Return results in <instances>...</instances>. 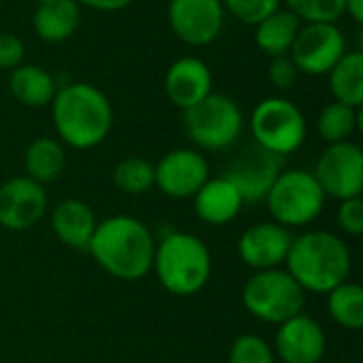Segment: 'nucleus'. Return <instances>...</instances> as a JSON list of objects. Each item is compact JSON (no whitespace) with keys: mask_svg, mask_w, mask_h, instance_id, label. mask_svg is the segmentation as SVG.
I'll list each match as a JSON object with an SVG mask.
<instances>
[{"mask_svg":"<svg viewBox=\"0 0 363 363\" xmlns=\"http://www.w3.org/2000/svg\"><path fill=\"white\" fill-rule=\"evenodd\" d=\"M79 6H87L98 13H117L132 4V0H74Z\"/></svg>","mask_w":363,"mask_h":363,"instance_id":"34","label":"nucleus"},{"mask_svg":"<svg viewBox=\"0 0 363 363\" xmlns=\"http://www.w3.org/2000/svg\"><path fill=\"white\" fill-rule=\"evenodd\" d=\"M81 6L74 0L40 2L32 15V30L45 43H64L79 30Z\"/></svg>","mask_w":363,"mask_h":363,"instance_id":"20","label":"nucleus"},{"mask_svg":"<svg viewBox=\"0 0 363 363\" xmlns=\"http://www.w3.org/2000/svg\"><path fill=\"white\" fill-rule=\"evenodd\" d=\"M285 270L313 294H330L351 277V251L345 240L325 230H313L291 240Z\"/></svg>","mask_w":363,"mask_h":363,"instance_id":"3","label":"nucleus"},{"mask_svg":"<svg viewBox=\"0 0 363 363\" xmlns=\"http://www.w3.org/2000/svg\"><path fill=\"white\" fill-rule=\"evenodd\" d=\"M225 15H232L240 23L257 26L262 19L283 6V0H221Z\"/></svg>","mask_w":363,"mask_h":363,"instance_id":"30","label":"nucleus"},{"mask_svg":"<svg viewBox=\"0 0 363 363\" xmlns=\"http://www.w3.org/2000/svg\"><path fill=\"white\" fill-rule=\"evenodd\" d=\"M47 211L45 187L28 177H13L0 185V225L9 232L34 228Z\"/></svg>","mask_w":363,"mask_h":363,"instance_id":"14","label":"nucleus"},{"mask_svg":"<svg viewBox=\"0 0 363 363\" xmlns=\"http://www.w3.org/2000/svg\"><path fill=\"white\" fill-rule=\"evenodd\" d=\"M362 108H353L342 102H328L317 115V134L328 143H347L362 132Z\"/></svg>","mask_w":363,"mask_h":363,"instance_id":"25","label":"nucleus"},{"mask_svg":"<svg viewBox=\"0 0 363 363\" xmlns=\"http://www.w3.org/2000/svg\"><path fill=\"white\" fill-rule=\"evenodd\" d=\"M264 202L272 219L289 230L313 223L325 206V194L311 170L294 168L281 170Z\"/></svg>","mask_w":363,"mask_h":363,"instance_id":"7","label":"nucleus"},{"mask_svg":"<svg viewBox=\"0 0 363 363\" xmlns=\"http://www.w3.org/2000/svg\"><path fill=\"white\" fill-rule=\"evenodd\" d=\"M26 57V45L23 40L13 32H0V70H15L19 64H23Z\"/></svg>","mask_w":363,"mask_h":363,"instance_id":"33","label":"nucleus"},{"mask_svg":"<svg viewBox=\"0 0 363 363\" xmlns=\"http://www.w3.org/2000/svg\"><path fill=\"white\" fill-rule=\"evenodd\" d=\"M49 106L57 140L77 151L102 145L113 130L115 115L108 96L87 81L60 85Z\"/></svg>","mask_w":363,"mask_h":363,"instance_id":"1","label":"nucleus"},{"mask_svg":"<svg viewBox=\"0 0 363 363\" xmlns=\"http://www.w3.org/2000/svg\"><path fill=\"white\" fill-rule=\"evenodd\" d=\"M300 79V72L296 68V64L291 62L289 55H281V57H272L268 64V81L274 89L279 91H287L291 89Z\"/></svg>","mask_w":363,"mask_h":363,"instance_id":"31","label":"nucleus"},{"mask_svg":"<svg viewBox=\"0 0 363 363\" xmlns=\"http://www.w3.org/2000/svg\"><path fill=\"white\" fill-rule=\"evenodd\" d=\"M325 198L338 202L359 198L363 191V151L353 140L334 143L323 149L313 170Z\"/></svg>","mask_w":363,"mask_h":363,"instance_id":"9","label":"nucleus"},{"mask_svg":"<svg viewBox=\"0 0 363 363\" xmlns=\"http://www.w3.org/2000/svg\"><path fill=\"white\" fill-rule=\"evenodd\" d=\"M168 26L189 47H208L223 32L225 9L221 0H170Z\"/></svg>","mask_w":363,"mask_h":363,"instance_id":"11","label":"nucleus"},{"mask_svg":"<svg viewBox=\"0 0 363 363\" xmlns=\"http://www.w3.org/2000/svg\"><path fill=\"white\" fill-rule=\"evenodd\" d=\"M183 130L198 149L223 151L242 136L245 115L236 100L211 91L202 102L183 111Z\"/></svg>","mask_w":363,"mask_h":363,"instance_id":"5","label":"nucleus"},{"mask_svg":"<svg viewBox=\"0 0 363 363\" xmlns=\"http://www.w3.org/2000/svg\"><path fill=\"white\" fill-rule=\"evenodd\" d=\"M328 296V311L332 319L345 330L363 328V289L357 283H342L334 287Z\"/></svg>","mask_w":363,"mask_h":363,"instance_id":"26","label":"nucleus"},{"mask_svg":"<svg viewBox=\"0 0 363 363\" xmlns=\"http://www.w3.org/2000/svg\"><path fill=\"white\" fill-rule=\"evenodd\" d=\"M55 77L38 64H19L9 74V91L11 96L30 108H45L51 104L57 91Z\"/></svg>","mask_w":363,"mask_h":363,"instance_id":"21","label":"nucleus"},{"mask_svg":"<svg viewBox=\"0 0 363 363\" xmlns=\"http://www.w3.org/2000/svg\"><path fill=\"white\" fill-rule=\"evenodd\" d=\"M26 177L45 185L62 177L66 168V151L57 138L38 136L23 151Z\"/></svg>","mask_w":363,"mask_h":363,"instance_id":"23","label":"nucleus"},{"mask_svg":"<svg viewBox=\"0 0 363 363\" xmlns=\"http://www.w3.org/2000/svg\"><path fill=\"white\" fill-rule=\"evenodd\" d=\"M36 2H38V4H40V2H51V0H36Z\"/></svg>","mask_w":363,"mask_h":363,"instance_id":"36","label":"nucleus"},{"mask_svg":"<svg viewBox=\"0 0 363 363\" xmlns=\"http://www.w3.org/2000/svg\"><path fill=\"white\" fill-rule=\"evenodd\" d=\"M336 221L340 230L349 236H362L363 234V202L362 198L342 200L336 213Z\"/></svg>","mask_w":363,"mask_h":363,"instance_id":"32","label":"nucleus"},{"mask_svg":"<svg viewBox=\"0 0 363 363\" xmlns=\"http://www.w3.org/2000/svg\"><path fill=\"white\" fill-rule=\"evenodd\" d=\"M328 87L336 102L353 108L363 106V53L362 49L347 51L336 66L325 74Z\"/></svg>","mask_w":363,"mask_h":363,"instance_id":"24","label":"nucleus"},{"mask_svg":"<svg viewBox=\"0 0 363 363\" xmlns=\"http://www.w3.org/2000/svg\"><path fill=\"white\" fill-rule=\"evenodd\" d=\"M347 51V36L338 23H302L289 57L300 74L325 77Z\"/></svg>","mask_w":363,"mask_h":363,"instance_id":"10","label":"nucleus"},{"mask_svg":"<svg viewBox=\"0 0 363 363\" xmlns=\"http://www.w3.org/2000/svg\"><path fill=\"white\" fill-rule=\"evenodd\" d=\"M306 291L287 270H257L242 287V304L251 317L281 325L302 313Z\"/></svg>","mask_w":363,"mask_h":363,"instance_id":"8","label":"nucleus"},{"mask_svg":"<svg viewBox=\"0 0 363 363\" xmlns=\"http://www.w3.org/2000/svg\"><path fill=\"white\" fill-rule=\"evenodd\" d=\"M300 26H302V21L289 9L281 6L279 11H274L272 15L262 19L257 26H253L255 47L262 53H266L270 60L289 55V49L300 32Z\"/></svg>","mask_w":363,"mask_h":363,"instance_id":"22","label":"nucleus"},{"mask_svg":"<svg viewBox=\"0 0 363 363\" xmlns=\"http://www.w3.org/2000/svg\"><path fill=\"white\" fill-rule=\"evenodd\" d=\"M281 170H283V157L253 143L230 162L223 177L238 189L245 204H255L266 200Z\"/></svg>","mask_w":363,"mask_h":363,"instance_id":"12","label":"nucleus"},{"mask_svg":"<svg viewBox=\"0 0 363 363\" xmlns=\"http://www.w3.org/2000/svg\"><path fill=\"white\" fill-rule=\"evenodd\" d=\"M96 215L81 200H64L51 213V230L55 238L74 251H87L96 232Z\"/></svg>","mask_w":363,"mask_h":363,"instance_id":"18","label":"nucleus"},{"mask_svg":"<svg viewBox=\"0 0 363 363\" xmlns=\"http://www.w3.org/2000/svg\"><path fill=\"white\" fill-rule=\"evenodd\" d=\"M242 204L238 189L225 177L208 179L194 196V211L208 225H225L234 221Z\"/></svg>","mask_w":363,"mask_h":363,"instance_id":"19","label":"nucleus"},{"mask_svg":"<svg viewBox=\"0 0 363 363\" xmlns=\"http://www.w3.org/2000/svg\"><path fill=\"white\" fill-rule=\"evenodd\" d=\"M155 245L143 221L115 215L96 225L87 251L106 274L119 281H140L153 270Z\"/></svg>","mask_w":363,"mask_h":363,"instance_id":"2","label":"nucleus"},{"mask_svg":"<svg viewBox=\"0 0 363 363\" xmlns=\"http://www.w3.org/2000/svg\"><path fill=\"white\" fill-rule=\"evenodd\" d=\"M302 23H338L345 15V0H283Z\"/></svg>","mask_w":363,"mask_h":363,"instance_id":"28","label":"nucleus"},{"mask_svg":"<svg viewBox=\"0 0 363 363\" xmlns=\"http://www.w3.org/2000/svg\"><path fill=\"white\" fill-rule=\"evenodd\" d=\"M345 15H349L357 26H363V0H345Z\"/></svg>","mask_w":363,"mask_h":363,"instance_id":"35","label":"nucleus"},{"mask_svg":"<svg viewBox=\"0 0 363 363\" xmlns=\"http://www.w3.org/2000/svg\"><path fill=\"white\" fill-rule=\"evenodd\" d=\"M155 187L172 200H189L211 179L206 157L191 147L168 151L155 166Z\"/></svg>","mask_w":363,"mask_h":363,"instance_id":"13","label":"nucleus"},{"mask_svg":"<svg viewBox=\"0 0 363 363\" xmlns=\"http://www.w3.org/2000/svg\"><path fill=\"white\" fill-rule=\"evenodd\" d=\"M230 363H277V355L262 336L242 334L230 347Z\"/></svg>","mask_w":363,"mask_h":363,"instance_id":"29","label":"nucleus"},{"mask_svg":"<svg viewBox=\"0 0 363 363\" xmlns=\"http://www.w3.org/2000/svg\"><path fill=\"white\" fill-rule=\"evenodd\" d=\"M249 130L255 145L279 157H287L304 145L308 125L302 108L294 100L270 96L251 111Z\"/></svg>","mask_w":363,"mask_h":363,"instance_id":"6","label":"nucleus"},{"mask_svg":"<svg viewBox=\"0 0 363 363\" xmlns=\"http://www.w3.org/2000/svg\"><path fill=\"white\" fill-rule=\"evenodd\" d=\"M291 232L277 221H264L247 228L238 238V257L245 266L257 270L281 268L291 247Z\"/></svg>","mask_w":363,"mask_h":363,"instance_id":"15","label":"nucleus"},{"mask_svg":"<svg viewBox=\"0 0 363 363\" xmlns=\"http://www.w3.org/2000/svg\"><path fill=\"white\" fill-rule=\"evenodd\" d=\"M113 181L119 191L128 196H143L155 187V168L143 157H125L117 162L113 170Z\"/></svg>","mask_w":363,"mask_h":363,"instance_id":"27","label":"nucleus"},{"mask_svg":"<svg viewBox=\"0 0 363 363\" xmlns=\"http://www.w3.org/2000/svg\"><path fill=\"white\" fill-rule=\"evenodd\" d=\"M153 270L168 294L189 298L200 294L211 281V251L194 234L170 232L155 245Z\"/></svg>","mask_w":363,"mask_h":363,"instance_id":"4","label":"nucleus"},{"mask_svg":"<svg viewBox=\"0 0 363 363\" xmlns=\"http://www.w3.org/2000/svg\"><path fill=\"white\" fill-rule=\"evenodd\" d=\"M325 349L328 338L319 321L300 313L279 325L272 351L281 363H319Z\"/></svg>","mask_w":363,"mask_h":363,"instance_id":"16","label":"nucleus"},{"mask_svg":"<svg viewBox=\"0 0 363 363\" xmlns=\"http://www.w3.org/2000/svg\"><path fill=\"white\" fill-rule=\"evenodd\" d=\"M164 91L170 104L179 111L196 106L213 91L211 66L198 55H183L174 60L166 70Z\"/></svg>","mask_w":363,"mask_h":363,"instance_id":"17","label":"nucleus"}]
</instances>
